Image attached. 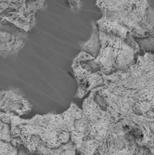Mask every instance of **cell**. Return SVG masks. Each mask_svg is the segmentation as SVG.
I'll list each match as a JSON object with an SVG mask.
<instances>
[{"label": "cell", "mask_w": 154, "mask_h": 155, "mask_svg": "<svg viewBox=\"0 0 154 155\" xmlns=\"http://www.w3.org/2000/svg\"><path fill=\"white\" fill-rule=\"evenodd\" d=\"M134 155H154V133L146 145L136 146Z\"/></svg>", "instance_id": "4fadbf2b"}, {"label": "cell", "mask_w": 154, "mask_h": 155, "mask_svg": "<svg viewBox=\"0 0 154 155\" xmlns=\"http://www.w3.org/2000/svg\"><path fill=\"white\" fill-rule=\"evenodd\" d=\"M100 48L97 57L81 51L73 63L74 76L79 83L93 74L108 75L125 71L141 54L136 39L129 35L122 37L100 31Z\"/></svg>", "instance_id": "3957f363"}, {"label": "cell", "mask_w": 154, "mask_h": 155, "mask_svg": "<svg viewBox=\"0 0 154 155\" xmlns=\"http://www.w3.org/2000/svg\"><path fill=\"white\" fill-rule=\"evenodd\" d=\"M93 26V33L90 36V39L87 42H83L80 44L82 51H85L88 53L93 58H96L97 53L100 48V32H99V27L97 25L96 21H92Z\"/></svg>", "instance_id": "8fae6325"}, {"label": "cell", "mask_w": 154, "mask_h": 155, "mask_svg": "<svg viewBox=\"0 0 154 155\" xmlns=\"http://www.w3.org/2000/svg\"><path fill=\"white\" fill-rule=\"evenodd\" d=\"M27 32L9 22H0V54L19 51L25 43Z\"/></svg>", "instance_id": "ba28073f"}, {"label": "cell", "mask_w": 154, "mask_h": 155, "mask_svg": "<svg viewBox=\"0 0 154 155\" xmlns=\"http://www.w3.org/2000/svg\"><path fill=\"white\" fill-rule=\"evenodd\" d=\"M115 121L105 107L96 88L90 91L76 115L72 139L80 155H95L113 130Z\"/></svg>", "instance_id": "5b68a950"}, {"label": "cell", "mask_w": 154, "mask_h": 155, "mask_svg": "<svg viewBox=\"0 0 154 155\" xmlns=\"http://www.w3.org/2000/svg\"><path fill=\"white\" fill-rule=\"evenodd\" d=\"M103 16L97 22L99 30L134 38L154 36V9L148 0H97Z\"/></svg>", "instance_id": "277c9868"}, {"label": "cell", "mask_w": 154, "mask_h": 155, "mask_svg": "<svg viewBox=\"0 0 154 155\" xmlns=\"http://www.w3.org/2000/svg\"><path fill=\"white\" fill-rule=\"evenodd\" d=\"M80 108L74 103L61 114L35 115L30 120L0 112V120L9 124L17 145L34 155H76L72 129Z\"/></svg>", "instance_id": "7a4b0ae2"}, {"label": "cell", "mask_w": 154, "mask_h": 155, "mask_svg": "<svg viewBox=\"0 0 154 155\" xmlns=\"http://www.w3.org/2000/svg\"><path fill=\"white\" fill-rule=\"evenodd\" d=\"M16 146L8 124L0 120V155H17Z\"/></svg>", "instance_id": "30bf717a"}, {"label": "cell", "mask_w": 154, "mask_h": 155, "mask_svg": "<svg viewBox=\"0 0 154 155\" xmlns=\"http://www.w3.org/2000/svg\"><path fill=\"white\" fill-rule=\"evenodd\" d=\"M45 6L46 0H0V22H9L28 33L35 25V13Z\"/></svg>", "instance_id": "8992f818"}, {"label": "cell", "mask_w": 154, "mask_h": 155, "mask_svg": "<svg viewBox=\"0 0 154 155\" xmlns=\"http://www.w3.org/2000/svg\"><path fill=\"white\" fill-rule=\"evenodd\" d=\"M32 106L25 98L14 91H0V112L16 116L26 114Z\"/></svg>", "instance_id": "9c48e42d"}, {"label": "cell", "mask_w": 154, "mask_h": 155, "mask_svg": "<svg viewBox=\"0 0 154 155\" xmlns=\"http://www.w3.org/2000/svg\"><path fill=\"white\" fill-rule=\"evenodd\" d=\"M135 39L142 53H154V36Z\"/></svg>", "instance_id": "7c38bea8"}, {"label": "cell", "mask_w": 154, "mask_h": 155, "mask_svg": "<svg viewBox=\"0 0 154 155\" xmlns=\"http://www.w3.org/2000/svg\"><path fill=\"white\" fill-rule=\"evenodd\" d=\"M97 87L115 122L138 126L150 137L154 133V53H141L125 71L102 75Z\"/></svg>", "instance_id": "6da1fadb"}, {"label": "cell", "mask_w": 154, "mask_h": 155, "mask_svg": "<svg viewBox=\"0 0 154 155\" xmlns=\"http://www.w3.org/2000/svg\"><path fill=\"white\" fill-rule=\"evenodd\" d=\"M136 138L124 125L115 122L114 128L95 155H134Z\"/></svg>", "instance_id": "52a82bcc"}]
</instances>
